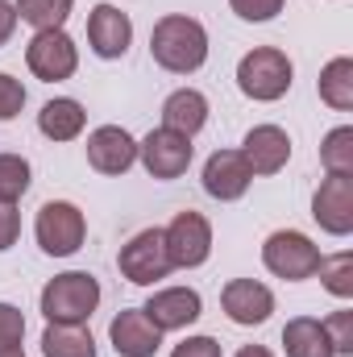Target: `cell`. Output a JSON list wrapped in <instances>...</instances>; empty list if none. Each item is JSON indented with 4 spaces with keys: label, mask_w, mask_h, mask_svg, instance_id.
Segmentation results:
<instances>
[{
    "label": "cell",
    "mask_w": 353,
    "mask_h": 357,
    "mask_svg": "<svg viewBox=\"0 0 353 357\" xmlns=\"http://www.w3.org/2000/svg\"><path fill=\"white\" fill-rule=\"evenodd\" d=\"M150 54L163 71H175V75H191L208 63V33L195 17H183L171 13L154 25L150 33Z\"/></svg>",
    "instance_id": "6da1fadb"
},
{
    "label": "cell",
    "mask_w": 353,
    "mask_h": 357,
    "mask_svg": "<svg viewBox=\"0 0 353 357\" xmlns=\"http://www.w3.org/2000/svg\"><path fill=\"white\" fill-rule=\"evenodd\" d=\"M100 303V282L84 270H67L42 287V316L50 324H84Z\"/></svg>",
    "instance_id": "7a4b0ae2"
},
{
    "label": "cell",
    "mask_w": 353,
    "mask_h": 357,
    "mask_svg": "<svg viewBox=\"0 0 353 357\" xmlns=\"http://www.w3.org/2000/svg\"><path fill=\"white\" fill-rule=\"evenodd\" d=\"M237 88L246 91L250 100H262V104L283 100L287 88H291V59L283 50H274V46L250 50L241 59V67H237Z\"/></svg>",
    "instance_id": "3957f363"
},
{
    "label": "cell",
    "mask_w": 353,
    "mask_h": 357,
    "mask_svg": "<svg viewBox=\"0 0 353 357\" xmlns=\"http://www.w3.org/2000/svg\"><path fill=\"white\" fill-rule=\"evenodd\" d=\"M33 233H38V245H42L50 258H67V254H75V250L84 245V237H88V220H84V212H80L75 204H67V199H50V204L38 208V225H33Z\"/></svg>",
    "instance_id": "277c9868"
},
{
    "label": "cell",
    "mask_w": 353,
    "mask_h": 357,
    "mask_svg": "<svg viewBox=\"0 0 353 357\" xmlns=\"http://www.w3.org/2000/svg\"><path fill=\"white\" fill-rule=\"evenodd\" d=\"M262 262L270 274H278L287 282H299V278H312L320 270V250L312 245V237H303L295 229H278V233L266 237Z\"/></svg>",
    "instance_id": "5b68a950"
},
{
    "label": "cell",
    "mask_w": 353,
    "mask_h": 357,
    "mask_svg": "<svg viewBox=\"0 0 353 357\" xmlns=\"http://www.w3.org/2000/svg\"><path fill=\"white\" fill-rule=\"evenodd\" d=\"M25 63H29V71H33L38 79L63 84V79L75 75L80 50H75V42H71L63 29H42V33H33V42L25 46Z\"/></svg>",
    "instance_id": "8992f818"
},
{
    "label": "cell",
    "mask_w": 353,
    "mask_h": 357,
    "mask_svg": "<svg viewBox=\"0 0 353 357\" xmlns=\"http://www.w3.org/2000/svg\"><path fill=\"white\" fill-rule=\"evenodd\" d=\"M117 266H121V274H125L129 282H137V287H150V282L167 278L175 266H171V258H167L163 229H142V233L121 250Z\"/></svg>",
    "instance_id": "52a82bcc"
},
{
    "label": "cell",
    "mask_w": 353,
    "mask_h": 357,
    "mask_svg": "<svg viewBox=\"0 0 353 357\" xmlns=\"http://www.w3.org/2000/svg\"><path fill=\"white\" fill-rule=\"evenodd\" d=\"M163 241H167V258L171 266H204L208 254H212V225L200 216V212H179L175 220L163 229Z\"/></svg>",
    "instance_id": "ba28073f"
},
{
    "label": "cell",
    "mask_w": 353,
    "mask_h": 357,
    "mask_svg": "<svg viewBox=\"0 0 353 357\" xmlns=\"http://www.w3.org/2000/svg\"><path fill=\"white\" fill-rule=\"evenodd\" d=\"M137 158L154 178H179L191 167V137L171 133V129H154V133H146V142H137Z\"/></svg>",
    "instance_id": "9c48e42d"
},
{
    "label": "cell",
    "mask_w": 353,
    "mask_h": 357,
    "mask_svg": "<svg viewBox=\"0 0 353 357\" xmlns=\"http://www.w3.org/2000/svg\"><path fill=\"white\" fill-rule=\"evenodd\" d=\"M312 216L324 233L345 237L353 233V175H329L312 195Z\"/></svg>",
    "instance_id": "30bf717a"
},
{
    "label": "cell",
    "mask_w": 353,
    "mask_h": 357,
    "mask_svg": "<svg viewBox=\"0 0 353 357\" xmlns=\"http://www.w3.org/2000/svg\"><path fill=\"white\" fill-rule=\"evenodd\" d=\"M250 183H254V171H250V162H246L241 150H216L204 162V191L212 199H220V204L241 199L250 191Z\"/></svg>",
    "instance_id": "8fae6325"
},
{
    "label": "cell",
    "mask_w": 353,
    "mask_h": 357,
    "mask_svg": "<svg viewBox=\"0 0 353 357\" xmlns=\"http://www.w3.org/2000/svg\"><path fill=\"white\" fill-rule=\"evenodd\" d=\"M220 307H225V316H229L233 324L254 328V324H266V320H270L274 295H270V287L254 282V278H233V282H225V291H220Z\"/></svg>",
    "instance_id": "7c38bea8"
},
{
    "label": "cell",
    "mask_w": 353,
    "mask_h": 357,
    "mask_svg": "<svg viewBox=\"0 0 353 357\" xmlns=\"http://www.w3.org/2000/svg\"><path fill=\"white\" fill-rule=\"evenodd\" d=\"M142 312L150 316V324H154L158 333H175V328H187V324L200 320L204 299H200V291H191V287H167V291H154Z\"/></svg>",
    "instance_id": "4fadbf2b"
},
{
    "label": "cell",
    "mask_w": 353,
    "mask_h": 357,
    "mask_svg": "<svg viewBox=\"0 0 353 357\" xmlns=\"http://www.w3.org/2000/svg\"><path fill=\"white\" fill-rule=\"evenodd\" d=\"M88 162L100 175H125L137 162V142L121 125H100L96 133H88Z\"/></svg>",
    "instance_id": "5bb4252c"
},
{
    "label": "cell",
    "mask_w": 353,
    "mask_h": 357,
    "mask_svg": "<svg viewBox=\"0 0 353 357\" xmlns=\"http://www.w3.org/2000/svg\"><path fill=\"white\" fill-rule=\"evenodd\" d=\"M88 42L100 59H121L133 42V21L117 4H96L88 17Z\"/></svg>",
    "instance_id": "9a60e30c"
},
{
    "label": "cell",
    "mask_w": 353,
    "mask_h": 357,
    "mask_svg": "<svg viewBox=\"0 0 353 357\" xmlns=\"http://www.w3.org/2000/svg\"><path fill=\"white\" fill-rule=\"evenodd\" d=\"M108 337H112V349L121 357H154L163 345V333L150 324V316L142 307H129L121 312L112 324H108Z\"/></svg>",
    "instance_id": "2e32d148"
},
{
    "label": "cell",
    "mask_w": 353,
    "mask_h": 357,
    "mask_svg": "<svg viewBox=\"0 0 353 357\" xmlns=\"http://www.w3.org/2000/svg\"><path fill=\"white\" fill-rule=\"evenodd\" d=\"M246 162L254 175H278L291 158V137L278 129V125H254L246 133Z\"/></svg>",
    "instance_id": "e0dca14e"
},
{
    "label": "cell",
    "mask_w": 353,
    "mask_h": 357,
    "mask_svg": "<svg viewBox=\"0 0 353 357\" xmlns=\"http://www.w3.org/2000/svg\"><path fill=\"white\" fill-rule=\"evenodd\" d=\"M204 125H208V100H204V91L179 88L167 96V104H163V129L183 133V137H195Z\"/></svg>",
    "instance_id": "ac0fdd59"
},
{
    "label": "cell",
    "mask_w": 353,
    "mask_h": 357,
    "mask_svg": "<svg viewBox=\"0 0 353 357\" xmlns=\"http://www.w3.org/2000/svg\"><path fill=\"white\" fill-rule=\"evenodd\" d=\"M84 125H88V112H84L80 100H50L38 112V129L50 142H75L84 133Z\"/></svg>",
    "instance_id": "d6986e66"
},
{
    "label": "cell",
    "mask_w": 353,
    "mask_h": 357,
    "mask_svg": "<svg viewBox=\"0 0 353 357\" xmlns=\"http://www.w3.org/2000/svg\"><path fill=\"white\" fill-rule=\"evenodd\" d=\"M283 349H287V357H337L329 333H324V324L312 320V316L287 320V328H283Z\"/></svg>",
    "instance_id": "ffe728a7"
},
{
    "label": "cell",
    "mask_w": 353,
    "mask_h": 357,
    "mask_svg": "<svg viewBox=\"0 0 353 357\" xmlns=\"http://www.w3.org/2000/svg\"><path fill=\"white\" fill-rule=\"evenodd\" d=\"M46 357H96V341L84 324H46L42 333Z\"/></svg>",
    "instance_id": "44dd1931"
},
{
    "label": "cell",
    "mask_w": 353,
    "mask_h": 357,
    "mask_svg": "<svg viewBox=\"0 0 353 357\" xmlns=\"http://www.w3.org/2000/svg\"><path fill=\"white\" fill-rule=\"evenodd\" d=\"M320 100L337 112H350L353 108V59H333L324 71H320Z\"/></svg>",
    "instance_id": "7402d4cb"
},
{
    "label": "cell",
    "mask_w": 353,
    "mask_h": 357,
    "mask_svg": "<svg viewBox=\"0 0 353 357\" xmlns=\"http://www.w3.org/2000/svg\"><path fill=\"white\" fill-rule=\"evenodd\" d=\"M71 4L75 0H17L13 8H17V21L42 33V29H63V21L71 17Z\"/></svg>",
    "instance_id": "603a6c76"
},
{
    "label": "cell",
    "mask_w": 353,
    "mask_h": 357,
    "mask_svg": "<svg viewBox=\"0 0 353 357\" xmlns=\"http://www.w3.org/2000/svg\"><path fill=\"white\" fill-rule=\"evenodd\" d=\"M320 162L329 175H353V129L341 125L320 142Z\"/></svg>",
    "instance_id": "cb8c5ba5"
},
{
    "label": "cell",
    "mask_w": 353,
    "mask_h": 357,
    "mask_svg": "<svg viewBox=\"0 0 353 357\" xmlns=\"http://www.w3.org/2000/svg\"><path fill=\"white\" fill-rule=\"evenodd\" d=\"M29 191V162L21 154H0V204H17Z\"/></svg>",
    "instance_id": "d4e9b609"
},
{
    "label": "cell",
    "mask_w": 353,
    "mask_h": 357,
    "mask_svg": "<svg viewBox=\"0 0 353 357\" xmlns=\"http://www.w3.org/2000/svg\"><path fill=\"white\" fill-rule=\"evenodd\" d=\"M320 278H324V287L337 295V299H350L353 295V254L350 250H341V254H333V258H320V270H316Z\"/></svg>",
    "instance_id": "484cf974"
},
{
    "label": "cell",
    "mask_w": 353,
    "mask_h": 357,
    "mask_svg": "<svg viewBox=\"0 0 353 357\" xmlns=\"http://www.w3.org/2000/svg\"><path fill=\"white\" fill-rule=\"evenodd\" d=\"M324 333L333 341V354H341V357L353 354V312H333L324 320Z\"/></svg>",
    "instance_id": "4316f807"
},
{
    "label": "cell",
    "mask_w": 353,
    "mask_h": 357,
    "mask_svg": "<svg viewBox=\"0 0 353 357\" xmlns=\"http://www.w3.org/2000/svg\"><path fill=\"white\" fill-rule=\"evenodd\" d=\"M21 108H25V88H21V79H13V75L0 71V121H13Z\"/></svg>",
    "instance_id": "83f0119b"
},
{
    "label": "cell",
    "mask_w": 353,
    "mask_h": 357,
    "mask_svg": "<svg viewBox=\"0 0 353 357\" xmlns=\"http://www.w3.org/2000/svg\"><path fill=\"white\" fill-rule=\"evenodd\" d=\"M241 21H270L283 13V0H229Z\"/></svg>",
    "instance_id": "f1b7e54d"
},
{
    "label": "cell",
    "mask_w": 353,
    "mask_h": 357,
    "mask_svg": "<svg viewBox=\"0 0 353 357\" xmlns=\"http://www.w3.org/2000/svg\"><path fill=\"white\" fill-rule=\"evenodd\" d=\"M25 337V316L13 303H0V345H21Z\"/></svg>",
    "instance_id": "f546056e"
},
{
    "label": "cell",
    "mask_w": 353,
    "mask_h": 357,
    "mask_svg": "<svg viewBox=\"0 0 353 357\" xmlns=\"http://www.w3.org/2000/svg\"><path fill=\"white\" fill-rule=\"evenodd\" d=\"M17 233H21V212H17V204H0V254L13 250Z\"/></svg>",
    "instance_id": "4dcf8cb0"
},
{
    "label": "cell",
    "mask_w": 353,
    "mask_h": 357,
    "mask_svg": "<svg viewBox=\"0 0 353 357\" xmlns=\"http://www.w3.org/2000/svg\"><path fill=\"white\" fill-rule=\"evenodd\" d=\"M171 357H220V341L216 337H187L183 345H175Z\"/></svg>",
    "instance_id": "1f68e13d"
},
{
    "label": "cell",
    "mask_w": 353,
    "mask_h": 357,
    "mask_svg": "<svg viewBox=\"0 0 353 357\" xmlns=\"http://www.w3.org/2000/svg\"><path fill=\"white\" fill-rule=\"evenodd\" d=\"M13 29H17V8L8 0H0V46L13 38Z\"/></svg>",
    "instance_id": "d6a6232c"
},
{
    "label": "cell",
    "mask_w": 353,
    "mask_h": 357,
    "mask_svg": "<svg viewBox=\"0 0 353 357\" xmlns=\"http://www.w3.org/2000/svg\"><path fill=\"white\" fill-rule=\"evenodd\" d=\"M237 357H274L266 345H246V349H237Z\"/></svg>",
    "instance_id": "836d02e7"
},
{
    "label": "cell",
    "mask_w": 353,
    "mask_h": 357,
    "mask_svg": "<svg viewBox=\"0 0 353 357\" xmlns=\"http://www.w3.org/2000/svg\"><path fill=\"white\" fill-rule=\"evenodd\" d=\"M0 357H25L21 345H0Z\"/></svg>",
    "instance_id": "e575fe53"
}]
</instances>
